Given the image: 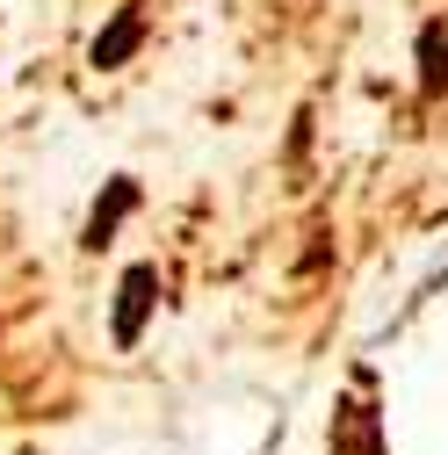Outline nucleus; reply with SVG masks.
<instances>
[{"label": "nucleus", "instance_id": "nucleus-2", "mask_svg": "<svg viewBox=\"0 0 448 455\" xmlns=\"http://www.w3.org/2000/svg\"><path fill=\"white\" fill-rule=\"evenodd\" d=\"M145 36H152L145 0H124V8L94 29V44H87V66H94V73H116V66H131L138 51H145Z\"/></svg>", "mask_w": 448, "mask_h": 455}, {"label": "nucleus", "instance_id": "nucleus-3", "mask_svg": "<svg viewBox=\"0 0 448 455\" xmlns=\"http://www.w3.org/2000/svg\"><path fill=\"white\" fill-rule=\"evenodd\" d=\"M138 203H145L138 174H108V181H101V196H94V210H87V224H80V246H87V253H101V246H108V239H116L124 224L138 217Z\"/></svg>", "mask_w": 448, "mask_h": 455}, {"label": "nucleus", "instance_id": "nucleus-4", "mask_svg": "<svg viewBox=\"0 0 448 455\" xmlns=\"http://www.w3.org/2000/svg\"><path fill=\"white\" fill-rule=\"evenodd\" d=\"M412 59H420V101H441V94H448V15L420 22Z\"/></svg>", "mask_w": 448, "mask_h": 455}, {"label": "nucleus", "instance_id": "nucleus-1", "mask_svg": "<svg viewBox=\"0 0 448 455\" xmlns=\"http://www.w3.org/2000/svg\"><path fill=\"white\" fill-rule=\"evenodd\" d=\"M152 311H159V267L152 260H131L124 282H116V304H108V339L131 355L138 339H145V325H152Z\"/></svg>", "mask_w": 448, "mask_h": 455}]
</instances>
